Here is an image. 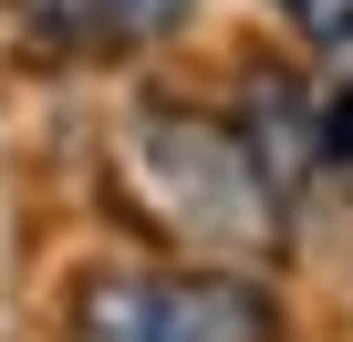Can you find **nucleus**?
<instances>
[{"label":"nucleus","mask_w":353,"mask_h":342,"mask_svg":"<svg viewBox=\"0 0 353 342\" xmlns=\"http://www.w3.org/2000/svg\"><path fill=\"white\" fill-rule=\"evenodd\" d=\"M114 156H125V177L145 187V208L188 239V249H208V259H250L260 228H281V197L260 187L239 125H219V114L135 104L125 135H114Z\"/></svg>","instance_id":"f257e3e1"},{"label":"nucleus","mask_w":353,"mask_h":342,"mask_svg":"<svg viewBox=\"0 0 353 342\" xmlns=\"http://www.w3.org/2000/svg\"><path fill=\"white\" fill-rule=\"evenodd\" d=\"M11 21L42 63H125L198 21V0H11Z\"/></svg>","instance_id":"7ed1b4c3"},{"label":"nucleus","mask_w":353,"mask_h":342,"mask_svg":"<svg viewBox=\"0 0 353 342\" xmlns=\"http://www.w3.org/2000/svg\"><path fill=\"white\" fill-rule=\"evenodd\" d=\"M270 11L291 21V42H312V52L353 63V0H270Z\"/></svg>","instance_id":"20e7f679"},{"label":"nucleus","mask_w":353,"mask_h":342,"mask_svg":"<svg viewBox=\"0 0 353 342\" xmlns=\"http://www.w3.org/2000/svg\"><path fill=\"white\" fill-rule=\"evenodd\" d=\"M63 342H281V290L239 259H104L73 280Z\"/></svg>","instance_id":"f03ea898"}]
</instances>
